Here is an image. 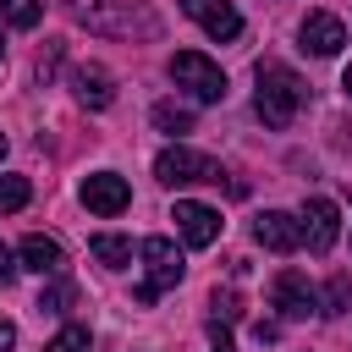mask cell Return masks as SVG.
Wrapping results in <instances>:
<instances>
[{"mask_svg": "<svg viewBox=\"0 0 352 352\" xmlns=\"http://www.w3.org/2000/svg\"><path fill=\"white\" fill-rule=\"evenodd\" d=\"M0 16H6L11 28H38L44 6H38V0H0Z\"/></svg>", "mask_w": 352, "mask_h": 352, "instance_id": "17", "label": "cell"}, {"mask_svg": "<svg viewBox=\"0 0 352 352\" xmlns=\"http://www.w3.org/2000/svg\"><path fill=\"white\" fill-rule=\"evenodd\" d=\"M341 88H346V94H352V66H346V72H341Z\"/></svg>", "mask_w": 352, "mask_h": 352, "instance_id": "26", "label": "cell"}, {"mask_svg": "<svg viewBox=\"0 0 352 352\" xmlns=\"http://www.w3.org/2000/svg\"><path fill=\"white\" fill-rule=\"evenodd\" d=\"M182 11L209 33V38H220V44H231L236 33H242V16H236V6H226V0H182Z\"/></svg>", "mask_w": 352, "mask_h": 352, "instance_id": "11", "label": "cell"}, {"mask_svg": "<svg viewBox=\"0 0 352 352\" xmlns=\"http://www.w3.org/2000/svg\"><path fill=\"white\" fill-rule=\"evenodd\" d=\"M16 258H22V270H33V275H60L66 270V253H60V242L55 236H22V248H16Z\"/></svg>", "mask_w": 352, "mask_h": 352, "instance_id": "14", "label": "cell"}, {"mask_svg": "<svg viewBox=\"0 0 352 352\" xmlns=\"http://www.w3.org/2000/svg\"><path fill=\"white\" fill-rule=\"evenodd\" d=\"M138 253H143V270H148V280H143V286H138L132 297H138V302L148 308V302H154V297H160L165 286H176V280H182V270H187V264H182V248H176L170 236H148V242H143Z\"/></svg>", "mask_w": 352, "mask_h": 352, "instance_id": "4", "label": "cell"}, {"mask_svg": "<svg viewBox=\"0 0 352 352\" xmlns=\"http://www.w3.org/2000/svg\"><path fill=\"white\" fill-rule=\"evenodd\" d=\"M44 352H94V341H88V330H82V324H66Z\"/></svg>", "mask_w": 352, "mask_h": 352, "instance_id": "19", "label": "cell"}, {"mask_svg": "<svg viewBox=\"0 0 352 352\" xmlns=\"http://www.w3.org/2000/svg\"><path fill=\"white\" fill-rule=\"evenodd\" d=\"M66 302H72V286H66V280H60V286H50V292L38 297V308H44V314H66Z\"/></svg>", "mask_w": 352, "mask_h": 352, "instance_id": "21", "label": "cell"}, {"mask_svg": "<svg viewBox=\"0 0 352 352\" xmlns=\"http://www.w3.org/2000/svg\"><path fill=\"white\" fill-rule=\"evenodd\" d=\"M82 204H88L94 214H121V209L132 204V187H126V176H116V170H94V176H82Z\"/></svg>", "mask_w": 352, "mask_h": 352, "instance_id": "9", "label": "cell"}, {"mask_svg": "<svg viewBox=\"0 0 352 352\" xmlns=\"http://www.w3.org/2000/svg\"><path fill=\"white\" fill-rule=\"evenodd\" d=\"M170 77H176V88H187L198 104H220V99H226V72H220L209 55H198V50H176V55H170Z\"/></svg>", "mask_w": 352, "mask_h": 352, "instance_id": "3", "label": "cell"}, {"mask_svg": "<svg viewBox=\"0 0 352 352\" xmlns=\"http://www.w3.org/2000/svg\"><path fill=\"white\" fill-rule=\"evenodd\" d=\"M0 60H6V44H0Z\"/></svg>", "mask_w": 352, "mask_h": 352, "instance_id": "28", "label": "cell"}, {"mask_svg": "<svg viewBox=\"0 0 352 352\" xmlns=\"http://www.w3.org/2000/svg\"><path fill=\"white\" fill-rule=\"evenodd\" d=\"M253 77H258V94H253V110H258V121L264 126H292L297 121V110L308 104V88H302V77L286 66V60H258L253 66Z\"/></svg>", "mask_w": 352, "mask_h": 352, "instance_id": "2", "label": "cell"}, {"mask_svg": "<svg viewBox=\"0 0 352 352\" xmlns=\"http://www.w3.org/2000/svg\"><path fill=\"white\" fill-rule=\"evenodd\" d=\"M170 220H176V236L187 242V248H209V242H220V209H209V204H198V198H176V209H170Z\"/></svg>", "mask_w": 352, "mask_h": 352, "instance_id": "7", "label": "cell"}, {"mask_svg": "<svg viewBox=\"0 0 352 352\" xmlns=\"http://www.w3.org/2000/svg\"><path fill=\"white\" fill-rule=\"evenodd\" d=\"M154 176H160L165 187H192V182H220V165H214L209 154L176 143V148H165V154L154 160Z\"/></svg>", "mask_w": 352, "mask_h": 352, "instance_id": "5", "label": "cell"}, {"mask_svg": "<svg viewBox=\"0 0 352 352\" xmlns=\"http://www.w3.org/2000/svg\"><path fill=\"white\" fill-rule=\"evenodd\" d=\"M270 308H275L280 319H308V314H319V292L308 286L302 270H280V275L270 280Z\"/></svg>", "mask_w": 352, "mask_h": 352, "instance_id": "6", "label": "cell"}, {"mask_svg": "<svg viewBox=\"0 0 352 352\" xmlns=\"http://www.w3.org/2000/svg\"><path fill=\"white\" fill-rule=\"evenodd\" d=\"M253 242L270 248V253H297V248H302L297 214H286V209H264V214L253 220Z\"/></svg>", "mask_w": 352, "mask_h": 352, "instance_id": "10", "label": "cell"}, {"mask_svg": "<svg viewBox=\"0 0 352 352\" xmlns=\"http://www.w3.org/2000/svg\"><path fill=\"white\" fill-rule=\"evenodd\" d=\"M148 121H154L160 132H170V138H187V132H192V110H187V104H176V99H160Z\"/></svg>", "mask_w": 352, "mask_h": 352, "instance_id": "15", "label": "cell"}, {"mask_svg": "<svg viewBox=\"0 0 352 352\" xmlns=\"http://www.w3.org/2000/svg\"><path fill=\"white\" fill-rule=\"evenodd\" d=\"M346 302H352V286H346V275H336L324 286V314H346Z\"/></svg>", "mask_w": 352, "mask_h": 352, "instance_id": "20", "label": "cell"}, {"mask_svg": "<svg viewBox=\"0 0 352 352\" xmlns=\"http://www.w3.org/2000/svg\"><path fill=\"white\" fill-rule=\"evenodd\" d=\"M72 99L88 110H110L116 104V77L104 66H72Z\"/></svg>", "mask_w": 352, "mask_h": 352, "instance_id": "13", "label": "cell"}, {"mask_svg": "<svg viewBox=\"0 0 352 352\" xmlns=\"http://www.w3.org/2000/svg\"><path fill=\"white\" fill-rule=\"evenodd\" d=\"M0 160H6V132H0Z\"/></svg>", "mask_w": 352, "mask_h": 352, "instance_id": "27", "label": "cell"}, {"mask_svg": "<svg viewBox=\"0 0 352 352\" xmlns=\"http://www.w3.org/2000/svg\"><path fill=\"white\" fill-rule=\"evenodd\" d=\"M88 253H94L104 270H121V264H132V242H126V236H110V231H99V236L88 242Z\"/></svg>", "mask_w": 352, "mask_h": 352, "instance_id": "16", "label": "cell"}, {"mask_svg": "<svg viewBox=\"0 0 352 352\" xmlns=\"http://www.w3.org/2000/svg\"><path fill=\"white\" fill-rule=\"evenodd\" d=\"M0 352H16V324L0 314Z\"/></svg>", "mask_w": 352, "mask_h": 352, "instance_id": "22", "label": "cell"}, {"mask_svg": "<svg viewBox=\"0 0 352 352\" xmlns=\"http://www.w3.org/2000/svg\"><path fill=\"white\" fill-rule=\"evenodd\" d=\"M297 231H302V248L308 253H330L336 236H341V209L330 198H308L302 214H297Z\"/></svg>", "mask_w": 352, "mask_h": 352, "instance_id": "8", "label": "cell"}, {"mask_svg": "<svg viewBox=\"0 0 352 352\" xmlns=\"http://www.w3.org/2000/svg\"><path fill=\"white\" fill-rule=\"evenodd\" d=\"M214 352H231V336H220V341H214Z\"/></svg>", "mask_w": 352, "mask_h": 352, "instance_id": "25", "label": "cell"}, {"mask_svg": "<svg viewBox=\"0 0 352 352\" xmlns=\"http://www.w3.org/2000/svg\"><path fill=\"white\" fill-rule=\"evenodd\" d=\"M253 336H258V341H275V336H280V324H270V319H258V324H253Z\"/></svg>", "mask_w": 352, "mask_h": 352, "instance_id": "24", "label": "cell"}, {"mask_svg": "<svg viewBox=\"0 0 352 352\" xmlns=\"http://www.w3.org/2000/svg\"><path fill=\"white\" fill-rule=\"evenodd\" d=\"M11 275H16V264H11V248H6V242H0V286H6V280H11Z\"/></svg>", "mask_w": 352, "mask_h": 352, "instance_id": "23", "label": "cell"}, {"mask_svg": "<svg viewBox=\"0 0 352 352\" xmlns=\"http://www.w3.org/2000/svg\"><path fill=\"white\" fill-rule=\"evenodd\" d=\"M341 44H346V22L341 16H330V11H308L302 16V50L308 55H341Z\"/></svg>", "mask_w": 352, "mask_h": 352, "instance_id": "12", "label": "cell"}, {"mask_svg": "<svg viewBox=\"0 0 352 352\" xmlns=\"http://www.w3.org/2000/svg\"><path fill=\"white\" fill-rule=\"evenodd\" d=\"M66 11L88 33H104V38H154L160 33V16L143 0H66Z\"/></svg>", "mask_w": 352, "mask_h": 352, "instance_id": "1", "label": "cell"}, {"mask_svg": "<svg viewBox=\"0 0 352 352\" xmlns=\"http://www.w3.org/2000/svg\"><path fill=\"white\" fill-rule=\"evenodd\" d=\"M28 198H33L28 176H0V214H16V209H22Z\"/></svg>", "mask_w": 352, "mask_h": 352, "instance_id": "18", "label": "cell"}]
</instances>
